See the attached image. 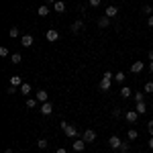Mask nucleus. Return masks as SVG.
<instances>
[{"mask_svg":"<svg viewBox=\"0 0 153 153\" xmlns=\"http://www.w3.org/2000/svg\"><path fill=\"white\" fill-rule=\"evenodd\" d=\"M6 94H16V86H8V90H6Z\"/></svg>","mask_w":153,"mask_h":153,"instance_id":"obj_34","label":"nucleus"},{"mask_svg":"<svg viewBox=\"0 0 153 153\" xmlns=\"http://www.w3.org/2000/svg\"><path fill=\"white\" fill-rule=\"evenodd\" d=\"M88 4H90L92 8H96V6H100V0H88Z\"/></svg>","mask_w":153,"mask_h":153,"instance_id":"obj_32","label":"nucleus"},{"mask_svg":"<svg viewBox=\"0 0 153 153\" xmlns=\"http://www.w3.org/2000/svg\"><path fill=\"white\" fill-rule=\"evenodd\" d=\"M135 110H137L139 114H145V112H147V106H145V102H135Z\"/></svg>","mask_w":153,"mask_h":153,"instance_id":"obj_16","label":"nucleus"},{"mask_svg":"<svg viewBox=\"0 0 153 153\" xmlns=\"http://www.w3.org/2000/svg\"><path fill=\"white\" fill-rule=\"evenodd\" d=\"M112 80H114V76H112L110 71H106L104 76H102V80H100V90H102V92H108V90H110Z\"/></svg>","mask_w":153,"mask_h":153,"instance_id":"obj_2","label":"nucleus"},{"mask_svg":"<svg viewBox=\"0 0 153 153\" xmlns=\"http://www.w3.org/2000/svg\"><path fill=\"white\" fill-rule=\"evenodd\" d=\"M149 70H151V71H153V61H149Z\"/></svg>","mask_w":153,"mask_h":153,"instance_id":"obj_41","label":"nucleus"},{"mask_svg":"<svg viewBox=\"0 0 153 153\" xmlns=\"http://www.w3.org/2000/svg\"><path fill=\"white\" fill-rule=\"evenodd\" d=\"M53 8L57 12H65V2H63V0H57V2L53 4Z\"/></svg>","mask_w":153,"mask_h":153,"instance_id":"obj_19","label":"nucleus"},{"mask_svg":"<svg viewBox=\"0 0 153 153\" xmlns=\"http://www.w3.org/2000/svg\"><path fill=\"white\" fill-rule=\"evenodd\" d=\"M108 25H110V19H108V16H100V19H98V27H100V29H106Z\"/></svg>","mask_w":153,"mask_h":153,"instance_id":"obj_18","label":"nucleus"},{"mask_svg":"<svg viewBox=\"0 0 153 153\" xmlns=\"http://www.w3.org/2000/svg\"><path fill=\"white\" fill-rule=\"evenodd\" d=\"M108 145H110V149H118V147H120V145H123V141H120V139H118L117 135H112V137H110V139H108Z\"/></svg>","mask_w":153,"mask_h":153,"instance_id":"obj_11","label":"nucleus"},{"mask_svg":"<svg viewBox=\"0 0 153 153\" xmlns=\"http://www.w3.org/2000/svg\"><path fill=\"white\" fill-rule=\"evenodd\" d=\"M47 139H39V141H37V147H39V149H47Z\"/></svg>","mask_w":153,"mask_h":153,"instance_id":"obj_26","label":"nucleus"},{"mask_svg":"<svg viewBox=\"0 0 153 153\" xmlns=\"http://www.w3.org/2000/svg\"><path fill=\"white\" fill-rule=\"evenodd\" d=\"M10 61L14 63V65H16V63H21V61H23V55H21V53H12Z\"/></svg>","mask_w":153,"mask_h":153,"instance_id":"obj_23","label":"nucleus"},{"mask_svg":"<svg viewBox=\"0 0 153 153\" xmlns=\"http://www.w3.org/2000/svg\"><path fill=\"white\" fill-rule=\"evenodd\" d=\"M137 117H139L137 110H127V112H125V118H127L129 125H135V123H137Z\"/></svg>","mask_w":153,"mask_h":153,"instance_id":"obj_6","label":"nucleus"},{"mask_svg":"<svg viewBox=\"0 0 153 153\" xmlns=\"http://www.w3.org/2000/svg\"><path fill=\"white\" fill-rule=\"evenodd\" d=\"M8 55V47H0V57H6Z\"/></svg>","mask_w":153,"mask_h":153,"instance_id":"obj_31","label":"nucleus"},{"mask_svg":"<svg viewBox=\"0 0 153 153\" xmlns=\"http://www.w3.org/2000/svg\"><path fill=\"white\" fill-rule=\"evenodd\" d=\"M129 149H131V145H129V143H123V145L118 147V151H120V153H129Z\"/></svg>","mask_w":153,"mask_h":153,"instance_id":"obj_29","label":"nucleus"},{"mask_svg":"<svg viewBox=\"0 0 153 153\" xmlns=\"http://www.w3.org/2000/svg\"><path fill=\"white\" fill-rule=\"evenodd\" d=\"M37 14H39V16H47L49 14V6L47 4H41V6L37 8Z\"/></svg>","mask_w":153,"mask_h":153,"instance_id":"obj_15","label":"nucleus"},{"mask_svg":"<svg viewBox=\"0 0 153 153\" xmlns=\"http://www.w3.org/2000/svg\"><path fill=\"white\" fill-rule=\"evenodd\" d=\"M147 145H149V147H151V149H153V137H151V139H149V143H147Z\"/></svg>","mask_w":153,"mask_h":153,"instance_id":"obj_39","label":"nucleus"},{"mask_svg":"<svg viewBox=\"0 0 153 153\" xmlns=\"http://www.w3.org/2000/svg\"><path fill=\"white\" fill-rule=\"evenodd\" d=\"M39 112H41L43 117H49V114L53 112V104H51V102H43L41 108H39Z\"/></svg>","mask_w":153,"mask_h":153,"instance_id":"obj_5","label":"nucleus"},{"mask_svg":"<svg viewBox=\"0 0 153 153\" xmlns=\"http://www.w3.org/2000/svg\"><path fill=\"white\" fill-rule=\"evenodd\" d=\"M31 92H33V88H31V84H27V82H25L23 86H21V94H27V96H29Z\"/></svg>","mask_w":153,"mask_h":153,"instance_id":"obj_21","label":"nucleus"},{"mask_svg":"<svg viewBox=\"0 0 153 153\" xmlns=\"http://www.w3.org/2000/svg\"><path fill=\"white\" fill-rule=\"evenodd\" d=\"M151 12H153L151 4H145V6H143V14H149V16H151Z\"/></svg>","mask_w":153,"mask_h":153,"instance_id":"obj_30","label":"nucleus"},{"mask_svg":"<svg viewBox=\"0 0 153 153\" xmlns=\"http://www.w3.org/2000/svg\"><path fill=\"white\" fill-rule=\"evenodd\" d=\"M21 35V31H19V29H16V27H12L10 31H8V37H10V39H16V37Z\"/></svg>","mask_w":153,"mask_h":153,"instance_id":"obj_24","label":"nucleus"},{"mask_svg":"<svg viewBox=\"0 0 153 153\" xmlns=\"http://www.w3.org/2000/svg\"><path fill=\"white\" fill-rule=\"evenodd\" d=\"M55 153H68V149H63V147H59V149H57Z\"/></svg>","mask_w":153,"mask_h":153,"instance_id":"obj_38","label":"nucleus"},{"mask_svg":"<svg viewBox=\"0 0 153 153\" xmlns=\"http://www.w3.org/2000/svg\"><path fill=\"white\" fill-rule=\"evenodd\" d=\"M23 78H21V76H12L10 78V86H19V88H21V86H23Z\"/></svg>","mask_w":153,"mask_h":153,"instance_id":"obj_17","label":"nucleus"},{"mask_svg":"<svg viewBox=\"0 0 153 153\" xmlns=\"http://www.w3.org/2000/svg\"><path fill=\"white\" fill-rule=\"evenodd\" d=\"M114 82H118V84L125 82V74H123V71H117V74H114Z\"/></svg>","mask_w":153,"mask_h":153,"instance_id":"obj_25","label":"nucleus"},{"mask_svg":"<svg viewBox=\"0 0 153 153\" xmlns=\"http://www.w3.org/2000/svg\"><path fill=\"white\" fill-rule=\"evenodd\" d=\"M147 131H149V135L153 137V120H149V123H147Z\"/></svg>","mask_w":153,"mask_h":153,"instance_id":"obj_33","label":"nucleus"},{"mask_svg":"<svg viewBox=\"0 0 153 153\" xmlns=\"http://www.w3.org/2000/svg\"><path fill=\"white\" fill-rule=\"evenodd\" d=\"M45 39H47V41H51V43H55V41L59 39V31H55V29H49L47 33H45Z\"/></svg>","mask_w":153,"mask_h":153,"instance_id":"obj_9","label":"nucleus"},{"mask_svg":"<svg viewBox=\"0 0 153 153\" xmlns=\"http://www.w3.org/2000/svg\"><path fill=\"white\" fill-rule=\"evenodd\" d=\"M35 98L41 102V104H43V102H49V94L45 92V90H39V92L35 94Z\"/></svg>","mask_w":153,"mask_h":153,"instance_id":"obj_12","label":"nucleus"},{"mask_svg":"<svg viewBox=\"0 0 153 153\" xmlns=\"http://www.w3.org/2000/svg\"><path fill=\"white\" fill-rule=\"evenodd\" d=\"M47 2H49V4H55V2H57V0H47Z\"/></svg>","mask_w":153,"mask_h":153,"instance_id":"obj_42","label":"nucleus"},{"mask_svg":"<svg viewBox=\"0 0 153 153\" xmlns=\"http://www.w3.org/2000/svg\"><path fill=\"white\" fill-rule=\"evenodd\" d=\"M4 153H12V149H10V147H8V149H4Z\"/></svg>","mask_w":153,"mask_h":153,"instance_id":"obj_40","label":"nucleus"},{"mask_svg":"<svg viewBox=\"0 0 153 153\" xmlns=\"http://www.w3.org/2000/svg\"><path fill=\"white\" fill-rule=\"evenodd\" d=\"M143 90H145V94H153V82H147Z\"/></svg>","mask_w":153,"mask_h":153,"instance_id":"obj_27","label":"nucleus"},{"mask_svg":"<svg viewBox=\"0 0 153 153\" xmlns=\"http://www.w3.org/2000/svg\"><path fill=\"white\" fill-rule=\"evenodd\" d=\"M147 25H149V27H153V14L149 16V19H147Z\"/></svg>","mask_w":153,"mask_h":153,"instance_id":"obj_36","label":"nucleus"},{"mask_svg":"<svg viewBox=\"0 0 153 153\" xmlns=\"http://www.w3.org/2000/svg\"><path fill=\"white\" fill-rule=\"evenodd\" d=\"M71 149L76 153H82L84 149H86V141L84 139H74V143H71Z\"/></svg>","mask_w":153,"mask_h":153,"instance_id":"obj_3","label":"nucleus"},{"mask_svg":"<svg viewBox=\"0 0 153 153\" xmlns=\"http://www.w3.org/2000/svg\"><path fill=\"white\" fill-rule=\"evenodd\" d=\"M133 100L135 102H143V92H133Z\"/></svg>","mask_w":153,"mask_h":153,"instance_id":"obj_28","label":"nucleus"},{"mask_svg":"<svg viewBox=\"0 0 153 153\" xmlns=\"http://www.w3.org/2000/svg\"><path fill=\"white\" fill-rule=\"evenodd\" d=\"M147 57H149V61H153V49L149 51V53H147Z\"/></svg>","mask_w":153,"mask_h":153,"instance_id":"obj_37","label":"nucleus"},{"mask_svg":"<svg viewBox=\"0 0 153 153\" xmlns=\"http://www.w3.org/2000/svg\"><path fill=\"white\" fill-rule=\"evenodd\" d=\"M120 96H123L125 100H129L131 96H133V90H131L129 86H123V88H120Z\"/></svg>","mask_w":153,"mask_h":153,"instance_id":"obj_14","label":"nucleus"},{"mask_svg":"<svg viewBox=\"0 0 153 153\" xmlns=\"http://www.w3.org/2000/svg\"><path fill=\"white\" fill-rule=\"evenodd\" d=\"M137 137H139V133H137V129H129V131H127V139H129V141H135Z\"/></svg>","mask_w":153,"mask_h":153,"instance_id":"obj_20","label":"nucleus"},{"mask_svg":"<svg viewBox=\"0 0 153 153\" xmlns=\"http://www.w3.org/2000/svg\"><path fill=\"white\" fill-rule=\"evenodd\" d=\"M70 31L74 33V35H78V33H82V31H84V21H80V19H78L76 23H71V29H70Z\"/></svg>","mask_w":153,"mask_h":153,"instance_id":"obj_7","label":"nucleus"},{"mask_svg":"<svg viewBox=\"0 0 153 153\" xmlns=\"http://www.w3.org/2000/svg\"><path fill=\"white\" fill-rule=\"evenodd\" d=\"M117 14H118V8H117V6H108V8L104 10V16H108V19H114Z\"/></svg>","mask_w":153,"mask_h":153,"instance_id":"obj_13","label":"nucleus"},{"mask_svg":"<svg viewBox=\"0 0 153 153\" xmlns=\"http://www.w3.org/2000/svg\"><path fill=\"white\" fill-rule=\"evenodd\" d=\"M33 43H35V39H33V35H21V45H23V47H31V45H33Z\"/></svg>","mask_w":153,"mask_h":153,"instance_id":"obj_8","label":"nucleus"},{"mask_svg":"<svg viewBox=\"0 0 153 153\" xmlns=\"http://www.w3.org/2000/svg\"><path fill=\"white\" fill-rule=\"evenodd\" d=\"M37 104H39L37 98H27V108H37Z\"/></svg>","mask_w":153,"mask_h":153,"instance_id":"obj_22","label":"nucleus"},{"mask_svg":"<svg viewBox=\"0 0 153 153\" xmlns=\"http://www.w3.org/2000/svg\"><path fill=\"white\" fill-rule=\"evenodd\" d=\"M120 114H123L120 108H114V110H112V117H120Z\"/></svg>","mask_w":153,"mask_h":153,"instance_id":"obj_35","label":"nucleus"},{"mask_svg":"<svg viewBox=\"0 0 153 153\" xmlns=\"http://www.w3.org/2000/svg\"><path fill=\"white\" fill-rule=\"evenodd\" d=\"M82 139H84L86 143H92V141H96V131H94V129H86V131L82 133Z\"/></svg>","mask_w":153,"mask_h":153,"instance_id":"obj_4","label":"nucleus"},{"mask_svg":"<svg viewBox=\"0 0 153 153\" xmlns=\"http://www.w3.org/2000/svg\"><path fill=\"white\" fill-rule=\"evenodd\" d=\"M61 129H63V133H65L70 139H78V127H74V125H70V123L61 120Z\"/></svg>","mask_w":153,"mask_h":153,"instance_id":"obj_1","label":"nucleus"},{"mask_svg":"<svg viewBox=\"0 0 153 153\" xmlns=\"http://www.w3.org/2000/svg\"><path fill=\"white\" fill-rule=\"evenodd\" d=\"M143 70H145V63L143 61H133V65H131V71L133 74H141Z\"/></svg>","mask_w":153,"mask_h":153,"instance_id":"obj_10","label":"nucleus"}]
</instances>
